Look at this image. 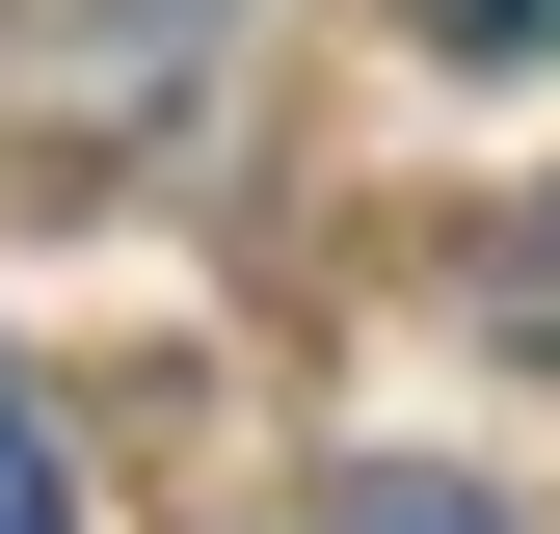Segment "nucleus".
<instances>
[{"instance_id":"1","label":"nucleus","mask_w":560,"mask_h":534,"mask_svg":"<svg viewBox=\"0 0 560 534\" xmlns=\"http://www.w3.org/2000/svg\"><path fill=\"white\" fill-rule=\"evenodd\" d=\"M294 534H508V481H320Z\"/></svg>"},{"instance_id":"2","label":"nucleus","mask_w":560,"mask_h":534,"mask_svg":"<svg viewBox=\"0 0 560 534\" xmlns=\"http://www.w3.org/2000/svg\"><path fill=\"white\" fill-rule=\"evenodd\" d=\"M0 534H81V481H54V428H27V374H0Z\"/></svg>"},{"instance_id":"3","label":"nucleus","mask_w":560,"mask_h":534,"mask_svg":"<svg viewBox=\"0 0 560 534\" xmlns=\"http://www.w3.org/2000/svg\"><path fill=\"white\" fill-rule=\"evenodd\" d=\"M480 294H508V348H560V187L508 214V267H480Z\"/></svg>"},{"instance_id":"4","label":"nucleus","mask_w":560,"mask_h":534,"mask_svg":"<svg viewBox=\"0 0 560 534\" xmlns=\"http://www.w3.org/2000/svg\"><path fill=\"white\" fill-rule=\"evenodd\" d=\"M428 54H534L560 81V0H428Z\"/></svg>"}]
</instances>
